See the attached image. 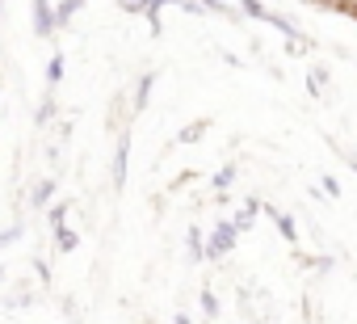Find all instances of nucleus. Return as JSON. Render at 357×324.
<instances>
[{"instance_id":"nucleus-14","label":"nucleus","mask_w":357,"mask_h":324,"mask_svg":"<svg viewBox=\"0 0 357 324\" xmlns=\"http://www.w3.org/2000/svg\"><path fill=\"white\" fill-rule=\"evenodd\" d=\"M63 68H68L63 55H51V59H47V89H55V84L63 80Z\"/></svg>"},{"instance_id":"nucleus-1","label":"nucleus","mask_w":357,"mask_h":324,"mask_svg":"<svg viewBox=\"0 0 357 324\" xmlns=\"http://www.w3.org/2000/svg\"><path fill=\"white\" fill-rule=\"evenodd\" d=\"M236 240H240V228H236L231 219H219V223L211 228V236H206V261H223V257L236 249Z\"/></svg>"},{"instance_id":"nucleus-8","label":"nucleus","mask_w":357,"mask_h":324,"mask_svg":"<svg viewBox=\"0 0 357 324\" xmlns=\"http://www.w3.org/2000/svg\"><path fill=\"white\" fill-rule=\"evenodd\" d=\"M151 89H155V72H143V76H139V84H135V114H143V110H147Z\"/></svg>"},{"instance_id":"nucleus-17","label":"nucleus","mask_w":357,"mask_h":324,"mask_svg":"<svg viewBox=\"0 0 357 324\" xmlns=\"http://www.w3.org/2000/svg\"><path fill=\"white\" fill-rule=\"evenodd\" d=\"M198 303H202V316H206V320H215V316H219V299H215V290H202V295H198Z\"/></svg>"},{"instance_id":"nucleus-12","label":"nucleus","mask_w":357,"mask_h":324,"mask_svg":"<svg viewBox=\"0 0 357 324\" xmlns=\"http://www.w3.org/2000/svg\"><path fill=\"white\" fill-rule=\"evenodd\" d=\"M51 232H55V249H59V253H76L80 236H76V232H72L68 223H59V228H51Z\"/></svg>"},{"instance_id":"nucleus-21","label":"nucleus","mask_w":357,"mask_h":324,"mask_svg":"<svg viewBox=\"0 0 357 324\" xmlns=\"http://www.w3.org/2000/svg\"><path fill=\"white\" fill-rule=\"evenodd\" d=\"M172 324H190V316H185V311H176V320H172Z\"/></svg>"},{"instance_id":"nucleus-23","label":"nucleus","mask_w":357,"mask_h":324,"mask_svg":"<svg viewBox=\"0 0 357 324\" xmlns=\"http://www.w3.org/2000/svg\"><path fill=\"white\" fill-rule=\"evenodd\" d=\"M0 17H5V0H0Z\"/></svg>"},{"instance_id":"nucleus-11","label":"nucleus","mask_w":357,"mask_h":324,"mask_svg":"<svg viewBox=\"0 0 357 324\" xmlns=\"http://www.w3.org/2000/svg\"><path fill=\"white\" fill-rule=\"evenodd\" d=\"M257 215H261V202H257V198H244V207H240V215H236L231 223H236L240 232H248V228L257 223Z\"/></svg>"},{"instance_id":"nucleus-25","label":"nucleus","mask_w":357,"mask_h":324,"mask_svg":"<svg viewBox=\"0 0 357 324\" xmlns=\"http://www.w3.org/2000/svg\"><path fill=\"white\" fill-rule=\"evenodd\" d=\"M0 278H5V265H0Z\"/></svg>"},{"instance_id":"nucleus-24","label":"nucleus","mask_w":357,"mask_h":324,"mask_svg":"<svg viewBox=\"0 0 357 324\" xmlns=\"http://www.w3.org/2000/svg\"><path fill=\"white\" fill-rule=\"evenodd\" d=\"M340 5H357V0H340Z\"/></svg>"},{"instance_id":"nucleus-19","label":"nucleus","mask_w":357,"mask_h":324,"mask_svg":"<svg viewBox=\"0 0 357 324\" xmlns=\"http://www.w3.org/2000/svg\"><path fill=\"white\" fill-rule=\"evenodd\" d=\"M118 9H122V13H143L147 0H118Z\"/></svg>"},{"instance_id":"nucleus-6","label":"nucleus","mask_w":357,"mask_h":324,"mask_svg":"<svg viewBox=\"0 0 357 324\" xmlns=\"http://www.w3.org/2000/svg\"><path fill=\"white\" fill-rule=\"evenodd\" d=\"M185 257L198 265V261H206V236H202V228L194 223L190 232H185Z\"/></svg>"},{"instance_id":"nucleus-20","label":"nucleus","mask_w":357,"mask_h":324,"mask_svg":"<svg viewBox=\"0 0 357 324\" xmlns=\"http://www.w3.org/2000/svg\"><path fill=\"white\" fill-rule=\"evenodd\" d=\"M319 190H324L328 198H340V182H336V177H324V182H319Z\"/></svg>"},{"instance_id":"nucleus-22","label":"nucleus","mask_w":357,"mask_h":324,"mask_svg":"<svg viewBox=\"0 0 357 324\" xmlns=\"http://www.w3.org/2000/svg\"><path fill=\"white\" fill-rule=\"evenodd\" d=\"M344 160H349V169H353V173H357V156H344Z\"/></svg>"},{"instance_id":"nucleus-4","label":"nucleus","mask_w":357,"mask_h":324,"mask_svg":"<svg viewBox=\"0 0 357 324\" xmlns=\"http://www.w3.org/2000/svg\"><path fill=\"white\" fill-rule=\"evenodd\" d=\"M55 190H59V177H38L34 190H30V207H34V211H47L51 198H55Z\"/></svg>"},{"instance_id":"nucleus-7","label":"nucleus","mask_w":357,"mask_h":324,"mask_svg":"<svg viewBox=\"0 0 357 324\" xmlns=\"http://www.w3.org/2000/svg\"><path fill=\"white\" fill-rule=\"evenodd\" d=\"M51 9H55V30H63V26L76 22V13L84 9V0H59V5H51Z\"/></svg>"},{"instance_id":"nucleus-2","label":"nucleus","mask_w":357,"mask_h":324,"mask_svg":"<svg viewBox=\"0 0 357 324\" xmlns=\"http://www.w3.org/2000/svg\"><path fill=\"white\" fill-rule=\"evenodd\" d=\"M30 26H34L38 38L55 34V9H51V0H30Z\"/></svg>"},{"instance_id":"nucleus-16","label":"nucleus","mask_w":357,"mask_h":324,"mask_svg":"<svg viewBox=\"0 0 357 324\" xmlns=\"http://www.w3.org/2000/svg\"><path fill=\"white\" fill-rule=\"evenodd\" d=\"M307 89H311V93H315V97H319V93H324V89H328V68H315V72H311V76H307Z\"/></svg>"},{"instance_id":"nucleus-10","label":"nucleus","mask_w":357,"mask_h":324,"mask_svg":"<svg viewBox=\"0 0 357 324\" xmlns=\"http://www.w3.org/2000/svg\"><path fill=\"white\" fill-rule=\"evenodd\" d=\"M236 177H240V169H236V165H223V169L211 177V190H215V194H227V190L236 186Z\"/></svg>"},{"instance_id":"nucleus-5","label":"nucleus","mask_w":357,"mask_h":324,"mask_svg":"<svg viewBox=\"0 0 357 324\" xmlns=\"http://www.w3.org/2000/svg\"><path fill=\"white\" fill-rule=\"evenodd\" d=\"M261 211H269V219L278 223V232L286 236V244L298 240V223H294V215H286V211H278V207H261Z\"/></svg>"},{"instance_id":"nucleus-15","label":"nucleus","mask_w":357,"mask_h":324,"mask_svg":"<svg viewBox=\"0 0 357 324\" xmlns=\"http://www.w3.org/2000/svg\"><path fill=\"white\" fill-rule=\"evenodd\" d=\"M26 236V223H9V228H0V253H5L9 244H17Z\"/></svg>"},{"instance_id":"nucleus-9","label":"nucleus","mask_w":357,"mask_h":324,"mask_svg":"<svg viewBox=\"0 0 357 324\" xmlns=\"http://www.w3.org/2000/svg\"><path fill=\"white\" fill-rule=\"evenodd\" d=\"M55 114H59V105H55V89H47V97H43V101H38V110H34V126L55 122Z\"/></svg>"},{"instance_id":"nucleus-3","label":"nucleus","mask_w":357,"mask_h":324,"mask_svg":"<svg viewBox=\"0 0 357 324\" xmlns=\"http://www.w3.org/2000/svg\"><path fill=\"white\" fill-rule=\"evenodd\" d=\"M126 177H130V135L122 131L114 147V190H126Z\"/></svg>"},{"instance_id":"nucleus-18","label":"nucleus","mask_w":357,"mask_h":324,"mask_svg":"<svg viewBox=\"0 0 357 324\" xmlns=\"http://www.w3.org/2000/svg\"><path fill=\"white\" fill-rule=\"evenodd\" d=\"M68 211H72L68 202H55V207H51V215H47V219H51V228H59V223L68 219Z\"/></svg>"},{"instance_id":"nucleus-13","label":"nucleus","mask_w":357,"mask_h":324,"mask_svg":"<svg viewBox=\"0 0 357 324\" xmlns=\"http://www.w3.org/2000/svg\"><path fill=\"white\" fill-rule=\"evenodd\" d=\"M206 131H211V122H206V118H198V122L181 126V135H176V143H198V139H202Z\"/></svg>"}]
</instances>
